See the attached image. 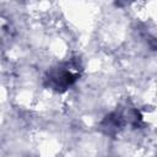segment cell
<instances>
[{"label":"cell","instance_id":"1","mask_svg":"<svg viewBox=\"0 0 157 157\" xmlns=\"http://www.w3.org/2000/svg\"><path fill=\"white\" fill-rule=\"evenodd\" d=\"M81 64L76 59H70L53 66L45 77L48 87L55 91H65L80 77Z\"/></svg>","mask_w":157,"mask_h":157}]
</instances>
